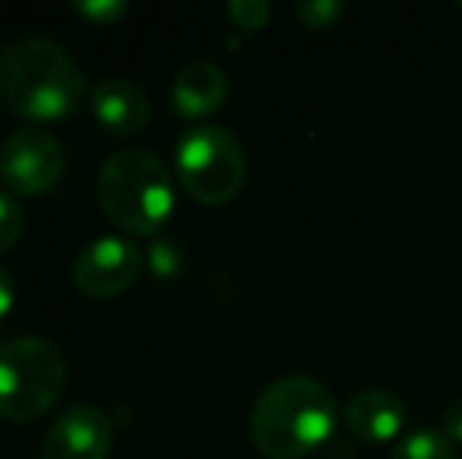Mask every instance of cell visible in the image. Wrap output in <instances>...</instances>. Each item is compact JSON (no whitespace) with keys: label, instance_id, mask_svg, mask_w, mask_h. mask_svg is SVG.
<instances>
[{"label":"cell","instance_id":"6da1fadb","mask_svg":"<svg viewBox=\"0 0 462 459\" xmlns=\"http://www.w3.org/2000/svg\"><path fill=\"white\" fill-rule=\"evenodd\" d=\"M86 98V76L63 44L29 35L0 50V101L25 120H60Z\"/></svg>","mask_w":462,"mask_h":459},{"label":"cell","instance_id":"7a4b0ae2","mask_svg":"<svg viewBox=\"0 0 462 459\" xmlns=\"http://www.w3.org/2000/svg\"><path fill=\"white\" fill-rule=\"evenodd\" d=\"M337 406L330 390L309 374L277 378L255 399L252 441L268 459H302L334 435Z\"/></svg>","mask_w":462,"mask_h":459},{"label":"cell","instance_id":"3957f363","mask_svg":"<svg viewBox=\"0 0 462 459\" xmlns=\"http://www.w3.org/2000/svg\"><path fill=\"white\" fill-rule=\"evenodd\" d=\"M97 202L126 233H154L173 211L171 167L148 148H123L101 167Z\"/></svg>","mask_w":462,"mask_h":459},{"label":"cell","instance_id":"277c9868","mask_svg":"<svg viewBox=\"0 0 462 459\" xmlns=\"http://www.w3.org/2000/svg\"><path fill=\"white\" fill-rule=\"evenodd\" d=\"M67 390V359L44 337L0 344V416L35 422Z\"/></svg>","mask_w":462,"mask_h":459},{"label":"cell","instance_id":"5b68a950","mask_svg":"<svg viewBox=\"0 0 462 459\" xmlns=\"http://www.w3.org/2000/svg\"><path fill=\"white\" fill-rule=\"evenodd\" d=\"M177 177L195 202L224 205L245 183V151L226 126H189L177 142Z\"/></svg>","mask_w":462,"mask_h":459},{"label":"cell","instance_id":"8992f818","mask_svg":"<svg viewBox=\"0 0 462 459\" xmlns=\"http://www.w3.org/2000/svg\"><path fill=\"white\" fill-rule=\"evenodd\" d=\"M67 154L42 126L16 129L0 145V183L19 196H42L60 179Z\"/></svg>","mask_w":462,"mask_h":459},{"label":"cell","instance_id":"52a82bcc","mask_svg":"<svg viewBox=\"0 0 462 459\" xmlns=\"http://www.w3.org/2000/svg\"><path fill=\"white\" fill-rule=\"evenodd\" d=\"M142 264L145 258L135 243L123 236H97L73 258V280L92 299H110L139 280Z\"/></svg>","mask_w":462,"mask_h":459},{"label":"cell","instance_id":"ba28073f","mask_svg":"<svg viewBox=\"0 0 462 459\" xmlns=\"http://www.w3.org/2000/svg\"><path fill=\"white\" fill-rule=\"evenodd\" d=\"M114 422L95 403H76L48 428L42 459H107Z\"/></svg>","mask_w":462,"mask_h":459},{"label":"cell","instance_id":"9c48e42d","mask_svg":"<svg viewBox=\"0 0 462 459\" xmlns=\"http://www.w3.org/2000/svg\"><path fill=\"white\" fill-rule=\"evenodd\" d=\"M92 114L110 133L135 135L152 120V105H148L145 92L135 88L133 82L120 79V76H107L92 92Z\"/></svg>","mask_w":462,"mask_h":459},{"label":"cell","instance_id":"30bf717a","mask_svg":"<svg viewBox=\"0 0 462 459\" xmlns=\"http://www.w3.org/2000/svg\"><path fill=\"white\" fill-rule=\"evenodd\" d=\"M171 101L177 114L199 120L214 111H220L226 101V76L217 63L211 60H192L173 76Z\"/></svg>","mask_w":462,"mask_h":459},{"label":"cell","instance_id":"8fae6325","mask_svg":"<svg viewBox=\"0 0 462 459\" xmlns=\"http://www.w3.org/2000/svg\"><path fill=\"white\" fill-rule=\"evenodd\" d=\"M406 425V406L390 390H362L346 406V428L368 444H383L400 437Z\"/></svg>","mask_w":462,"mask_h":459},{"label":"cell","instance_id":"7c38bea8","mask_svg":"<svg viewBox=\"0 0 462 459\" xmlns=\"http://www.w3.org/2000/svg\"><path fill=\"white\" fill-rule=\"evenodd\" d=\"M390 459H457V447L440 428H415L402 435Z\"/></svg>","mask_w":462,"mask_h":459},{"label":"cell","instance_id":"4fadbf2b","mask_svg":"<svg viewBox=\"0 0 462 459\" xmlns=\"http://www.w3.org/2000/svg\"><path fill=\"white\" fill-rule=\"evenodd\" d=\"M296 16L309 29H328V25H334L343 16V4L340 0H299Z\"/></svg>","mask_w":462,"mask_h":459},{"label":"cell","instance_id":"5bb4252c","mask_svg":"<svg viewBox=\"0 0 462 459\" xmlns=\"http://www.w3.org/2000/svg\"><path fill=\"white\" fill-rule=\"evenodd\" d=\"M73 10L79 13V16L92 19L95 25H110L126 16L129 4L126 0H73Z\"/></svg>","mask_w":462,"mask_h":459},{"label":"cell","instance_id":"9a60e30c","mask_svg":"<svg viewBox=\"0 0 462 459\" xmlns=\"http://www.w3.org/2000/svg\"><path fill=\"white\" fill-rule=\"evenodd\" d=\"M226 13H230V19L239 25V29H249V32L262 29V25L271 19L268 0H230Z\"/></svg>","mask_w":462,"mask_h":459},{"label":"cell","instance_id":"2e32d148","mask_svg":"<svg viewBox=\"0 0 462 459\" xmlns=\"http://www.w3.org/2000/svg\"><path fill=\"white\" fill-rule=\"evenodd\" d=\"M23 208L10 192H0V252L10 249L23 233Z\"/></svg>","mask_w":462,"mask_h":459},{"label":"cell","instance_id":"e0dca14e","mask_svg":"<svg viewBox=\"0 0 462 459\" xmlns=\"http://www.w3.org/2000/svg\"><path fill=\"white\" fill-rule=\"evenodd\" d=\"M444 431L447 437H450L453 444H462V397L459 399H453L450 406H447V412H444Z\"/></svg>","mask_w":462,"mask_h":459},{"label":"cell","instance_id":"ac0fdd59","mask_svg":"<svg viewBox=\"0 0 462 459\" xmlns=\"http://www.w3.org/2000/svg\"><path fill=\"white\" fill-rule=\"evenodd\" d=\"M13 299H16V283H13L10 271L0 264V318L13 308Z\"/></svg>","mask_w":462,"mask_h":459}]
</instances>
